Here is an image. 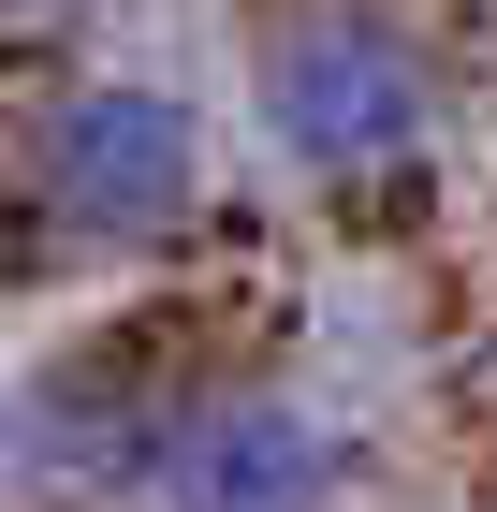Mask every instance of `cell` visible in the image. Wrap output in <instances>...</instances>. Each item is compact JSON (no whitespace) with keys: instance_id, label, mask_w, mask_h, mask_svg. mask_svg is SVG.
<instances>
[{"instance_id":"4","label":"cell","mask_w":497,"mask_h":512,"mask_svg":"<svg viewBox=\"0 0 497 512\" xmlns=\"http://www.w3.org/2000/svg\"><path fill=\"white\" fill-rule=\"evenodd\" d=\"M161 410H176V395L132 381V352H59V366L15 381V410H0V469L30 483V498H117V483H147Z\"/></svg>"},{"instance_id":"3","label":"cell","mask_w":497,"mask_h":512,"mask_svg":"<svg viewBox=\"0 0 497 512\" xmlns=\"http://www.w3.org/2000/svg\"><path fill=\"white\" fill-rule=\"evenodd\" d=\"M147 498L161 512H351V425H322L278 381L176 395L161 454H147Z\"/></svg>"},{"instance_id":"1","label":"cell","mask_w":497,"mask_h":512,"mask_svg":"<svg viewBox=\"0 0 497 512\" xmlns=\"http://www.w3.org/2000/svg\"><path fill=\"white\" fill-rule=\"evenodd\" d=\"M249 132L322 191L395 176L439 132V44L381 0H278L264 44H249Z\"/></svg>"},{"instance_id":"5","label":"cell","mask_w":497,"mask_h":512,"mask_svg":"<svg viewBox=\"0 0 497 512\" xmlns=\"http://www.w3.org/2000/svg\"><path fill=\"white\" fill-rule=\"evenodd\" d=\"M0 15H74V0H0Z\"/></svg>"},{"instance_id":"2","label":"cell","mask_w":497,"mask_h":512,"mask_svg":"<svg viewBox=\"0 0 497 512\" xmlns=\"http://www.w3.org/2000/svg\"><path fill=\"white\" fill-rule=\"evenodd\" d=\"M205 205V118L147 74H88L30 132V220L59 249H161Z\"/></svg>"}]
</instances>
